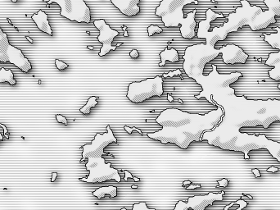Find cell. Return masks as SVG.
<instances>
[{"mask_svg":"<svg viewBox=\"0 0 280 210\" xmlns=\"http://www.w3.org/2000/svg\"><path fill=\"white\" fill-rule=\"evenodd\" d=\"M106 195H108L110 198H115L117 196V188L113 186H103L98 188L97 190L93 192V195L97 197V199H102L105 197Z\"/></svg>","mask_w":280,"mask_h":210,"instance_id":"cell-19","label":"cell"},{"mask_svg":"<svg viewBox=\"0 0 280 210\" xmlns=\"http://www.w3.org/2000/svg\"><path fill=\"white\" fill-rule=\"evenodd\" d=\"M133 210H155L152 209H148L145 202H142L139 204H136L133 206Z\"/></svg>","mask_w":280,"mask_h":210,"instance_id":"cell-23","label":"cell"},{"mask_svg":"<svg viewBox=\"0 0 280 210\" xmlns=\"http://www.w3.org/2000/svg\"><path fill=\"white\" fill-rule=\"evenodd\" d=\"M279 169L277 168H274V167H271V168H268V172H277Z\"/></svg>","mask_w":280,"mask_h":210,"instance_id":"cell-36","label":"cell"},{"mask_svg":"<svg viewBox=\"0 0 280 210\" xmlns=\"http://www.w3.org/2000/svg\"><path fill=\"white\" fill-rule=\"evenodd\" d=\"M8 82L11 86H15L17 81L14 79L13 72L11 70H6L3 67L0 69V83Z\"/></svg>","mask_w":280,"mask_h":210,"instance_id":"cell-20","label":"cell"},{"mask_svg":"<svg viewBox=\"0 0 280 210\" xmlns=\"http://www.w3.org/2000/svg\"><path fill=\"white\" fill-rule=\"evenodd\" d=\"M129 56L132 58H138L139 57V53L138 52L137 49H133L129 53Z\"/></svg>","mask_w":280,"mask_h":210,"instance_id":"cell-29","label":"cell"},{"mask_svg":"<svg viewBox=\"0 0 280 210\" xmlns=\"http://www.w3.org/2000/svg\"><path fill=\"white\" fill-rule=\"evenodd\" d=\"M133 181H136V182H138V181H140V179L137 178V177H133Z\"/></svg>","mask_w":280,"mask_h":210,"instance_id":"cell-38","label":"cell"},{"mask_svg":"<svg viewBox=\"0 0 280 210\" xmlns=\"http://www.w3.org/2000/svg\"><path fill=\"white\" fill-rule=\"evenodd\" d=\"M196 13H197V10H193V12L188 13L186 18H184V20L180 23L181 27L179 30H180L181 35L184 39L191 40L197 35L195 31V28L197 26V23L195 21Z\"/></svg>","mask_w":280,"mask_h":210,"instance_id":"cell-15","label":"cell"},{"mask_svg":"<svg viewBox=\"0 0 280 210\" xmlns=\"http://www.w3.org/2000/svg\"><path fill=\"white\" fill-rule=\"evenodd\" d=\"M131 188H133V189H137V188H138V186H133H133H131Z\"/></svg>","mask_w":280,"mask_h":210,"instance_id":"cell-41","label":"cell"},{"mask_svg":"<svg viewBox=\"0 0 280 210\" xmlns=\"http://www.w3.org/2000/svg\"><path fill=\"white\" fill-rule=\"evenodd\" d=\"M224 195L225 191H222L220 194L210 192L207 195L189 197L187 203L179 200L175 206V210H188L189 209L193 210H204L207 206L212 205L215 201L223 200Z\"/></svg>","mask_w":280,"mask_h":210,"instance_id":"cell-11","label":"cell"},{"mask_svg":"<svg viewBox=\"0 0 280 210\" xmlns=\"http://www.w3.org/2000/svg\"><path fill=\"white\" fill-rule=\"evenodd\" d=\"M202 186H201V185H193V184H190V186H188V187L186 188L187 190H193V189H196V188H201Z\"/></svg>","mask_w":280,"mask_h":210,"instance_id":"cell-32","label":"cell"},{"mask_svg":"<svg viewBox=\"0 0 280 210\" xmlns=\"http://www.w3.org/2000/svg\"><path fill=\"white\" fill-rule=\"evenodd\" d=\"M0 127H1L3 129V131H4L3 132H4V135H5V136H6V138H7V139H9V135H8V130H7L6 127H5L4 125H3V124H1V123H0Z\"/></svg>","mask_w":280,"mask_h":210,"instance_id":"cell-31","label":"cell"},{"mask_svg":"<svg viewBox=\"0 0 280 210\" xmlns=\"http://www.w3.org/2000/svg\"><path fill=\"white\" fill-rule=\"evenodd\" d=\"M234 204H240V207L238 208L237 210H241V209H244L245 207H247V205H248V203H247L246 201L243 200H239L234 202Z\"/></svg>","mask_w":280,"mask_h":210,"instance_id":"cell-26","label":"cell"},{"mask_svg":"<svg viewBox=\"0 0 280 210\" xmlns=\"http://www.w3.org/2000/svg\"><path fill=\"white\" fill-rule=\"evenodd\" d=\"M97 99H98L97 97H94V96L90 97L88 99V100L87 104L80 109V112L82 113L83 114H89L90 113V109L93 107H95L98 104Z\"/></svg>","mask_w":280,"mask_h":210,"instance_id":"cell-21","label":"cell"},{"mask_svg":"<svg viewBox=\"0 0 280 210\" xmlns=\"http://www.w3.org/2000/svg\"><path fill=\"white\" fill-rule=\"evenodd\" d=\"M124 36H128V34H127V32H125V33H124Z\"/></svg>","mask_w":280,"mask_h":210,"instance_id":"cell-44","label":"cell"},{"mask_svg":"<svg viewBox=\"0 0 280 210\" xmlns=\"http://www.w3.org/2000/svg\"><path fill=\"white\" fill-rule=\"evenodd\" d=\"M190 184H192V181H184V182H183V185H184V186H185L186 185H190Z\"/></svg>","mask_w":280,"mask_h":210,"instance_id":"cell-37","label":"cell"},{"mask_svg":"<svg viewBox=\"0 0 280 210\" xmlns=\"http://www.w3.org/2000/svg\"><path fill=\"white\" fill-rule=\"evenodd\" d=\"M57 172H53V173H52L51 182H53V181H55V180H56V178H57Z\"/></svg>","mask_w":280,"mask_h":210,"instance_id":"cell-35","label":"cell"},{"mask_svg":"<svg viewBox=\"0 0 280 210\" xmlns=\"http://www.w3.org/2000/svg\"><path fill=\"white\" fill-rule=\"evenodd\" d=\"M12 2H13V3H17V0H12Z\"/></svg>","mask_w":280,"mask_h":210,"instance_id":"cell-45","label":"cell"},{"mask_svg":"<svg viewBox=\"0 0 280 210\" xmlns=\"http://www.w3.org/2000/svg\"><path fill=\"white\" fill-rule=\"evenodd\" d=\"M193 3H199L197 0H162L155 15L161 17L165 27H177L184 18V7Z\"/></svg>","mask_w":280,"mask_h":210,"instance_id":"cell-5","label":"cell"},{"mask_svg":"<svg viewBox=\"0 0 280 210\" xmlns=\"http://www.w3.org/2000/svg\"><path fill=\"white\" fill-rule=\"evenodd\" d=\"M218 184H219V186H221V187H226L229 184V181L227 179H222V180H220L218 181Z\"/></svg>","mask_w":280,"mask_h":210,"instance_id":"cell-28","label":"cell"},{"mask_svg":"<svg viewBox=\"0 0 280 210\" xmlns=\"http://www.w3.org/2000/svg\"><path fill=\"white\" fill-rule=\"evenodd\" d=\"M93 25L100 32L99 35L97 37V40L102 44L100 53L98 55L100 57H103L106 54H107L111 50H115L117 46H112V41L114 40L115 37L119 35V32L115 30H112L109 26V25H107L105 21L102 19L94 21Z\"/></svg>","mask_w":280,"mask_h":210,"instance_id":"cell-12","label":"cell"},{"mask_svg":"<svg viewBox=\"0 0 280 210\" xmlns=\"http://www.w3.org/2000/svg\"><path fill=\"white\" fill-rule=\"evenodd\" d=\"M0 62L10 63L27 73L32 66L19 49L11 45L7 34L0 27Z\"/></svg>","mask_w":280,"mask_h":210,"instance_id":"cell-8","label":"cell"},{"mask_svg":"<svg viewBox=\"0 0 280 210\" xmlns=\"http://www.w3.org/2000/svg\"><path fill=\"white\" fill-rule=\"evenodd\" d=\"M222 54V59L224 63L227 65H234L236 63L245 64L249 58L248 54L244 52L242 48L235 45H227L220 49Z\"/></svg>","mask_w":280,"mask_h":210,"instance_id":"cell-13","label":"cell"},{"mask_svg":"<svg viewBox=\"0 0 280 210\" xmlns=\"http://www.w3.org/2000/svg\"><path fill=\"white\" fill-rule=\"evenodd\" d=\"M124 129L129 133V134H131L133 131H138L140 135H142V132L141 131V130H139V129H138V128H136V127H128V126H124Z\"/></svg>","mask_w":280,"mask_h":210,"instance_id":"cell-27","label":"cell"},{"mask_svg":"<svg viewBox=\"0 0 280 210\" xmlns=\"http://www.w3.org/2000/svg\"><path fill=\"white\" fill-rule=\"evenodd\" d=\"M220 54V49H216L214 47L206 44L188 46L183 56L184 59L183 67L185 73L188 77L193 78L197 82L200 83L203 77L205 66L215 59Z\"/></svg>","mask_w":280,"mask_h":210,"instance_id":"cell-3","label":"cell"},{"mask_svg":"<svg viewBox=\"0 0 280 210\" xmlns=\"http://www.w3.org/2000/svg\"><path fill=\"white\" fill-rule=\"evenodd\" d=\"M85 167L89 171V175L87 177L80 178V181L88 183H102L110 180L120 182L121 181L118 171L111 168V163H106L102 157H88Z\"/></svg>","mask_w":280,"mask_h":210,"instance_id":"cell-6","label":"cell"},{"mask_svg":"<svg viewBox=\"0 0 280 210\" xmlns=\"http://www.w3.org/2000/svg\"><path fill=\"white\" fill-rule=\"evenodd\" d=\"M160 57L161 60V62L159 63L160 67H163L166 61H169L170 63H176L179 61V53L175 49H171L169 50L166 48L165 50L160 53Z\"/></svg>","mask_w":280,"mask_h":210,"instance_id":"cell-18","label":"cell"},{"mask_svg":"<svg viewBox=\"0 0 280 210\" xmlns=\"http://www.w3.org/2000/svg\"><path fill=\"white\" fill-rule=\"evenodd\" d=\"M252 172L254 173L256 177H261V174L260 173V171L257 170V169H252Z\"/></svg>","mask_w":280,"mask_h":210,"instance_id":"cell-34","label":"cell"},{"mask_svg":"<svg viewBox=\"0 0 280 210\" xmlns=\"http://www.w3.org/2000/svg\"><path fill=\"white\" fill-rule=\"evenodd\" d=\"M32 20L35 22L37 27L41 31L47 33L49 35H53V31L49 25V21L48 19L47 15L44 11L39 10L36 14H34L32 17Z\"/></svg>","mask_w":280,"mask_h":210,"instance_id":"cell-16","label":"cell"},{"mask_svg":"<svg viewBox=\"0 0 280 210\" xmlns=\"http://www.w3.org/2000/svg\"><path fill=\"white\" fill-rule=\"evenodd\" d=\"M0 140H3V137L1 135V133H0Z\"/></svg>","mask_w":280,"mask_h":210,"instance_id":"cell-40","label":"cell"},{"mask_svg":"<svg viewBox=\"0 0 280 210\" xmlns=\"http://www.w3.org/2000/svg\"><path fill=\"white\" fill-rule=\"evenodd\" d=\"M163 32V30L161 29L160 26H150L147 27V33H148V36H152L153 34L155 33H157V34H160V33H162Z\"/></svg>","mask_w":280,"mask_h":210,"instance_id":"cell-22","label":"cell"},{"mask_svg":"<svg viewBox=\"0 0 280 210\" xmlns=\"http://www.w3.org/2000/svg\"><path fill=\"white\" fill-rule=\"evenodd\" d=\"M221 115L219 108L205 115L189 113L178 108H167L156 119L162 129L148 133L147 136L162 144L171 143L186 150L192 142H202V135L219 122Z\"/></svg>","mask_w":280,"mask_h":210,"instance_id":"cell-1","label":"cell"},{"mask_svg":"<svg viewBox=\"0 0 280 210\" xmlns=\"http://www.w3.org/2000/svg\"><path fill=\"white\" fill-rule=\"evenodd\" d=\"M55 64H56L57 68L58 69V70H61V71H62V70H64V69L68 67V64L65 63H63L62 61H60V60L58 59L55 60Z\"/></svg>","mask_w":280,"mask_h":210,"instance_id":"cell-24","label":"cell"},{"mask_svg":"<svg viewBox=\"0 0 280 210\" xmlns=\"http://www.w3.org/2000/svg\"><path fill=\"white\" fill-rule=\"evenodd\" d=\"M264 2L268 7L267 11H263L261 7L252 6L248 0H240L242 7L237 8L234 13L227 17L228 22L220 27H214L211 32L198 31L197 35L200 39H206V45L215 48L216 43L225 40L229 33L237 32L246 25L254 31L265 29L270 24L276 23L275 17H280V0H264Z\"/></svg>","mask_w":280,"mask_h":210,"instance_id":"cell-2","label":"cell"},{"mask_svg":"<svg viewBox=\"0 0 280 210\" xmlns=\"http://www.w3.org/2000/svg\"><path fill=\"white\" fill-rule=\"evenodd\" d=\"M274 30L277 31V33H273L270 35L263 33L262 35L265 36V41H266L273 48L278 49L279 50V52L278 53L270 54L268 59L265 62V64L268 66L274 67V68L269 72L270 77L274 81H280V27L277 26L274 28Z\"/></svg>","mask_w":280,"mask_h":210,"instance_id":"cell-10","label":"cell"},{"mask_svg":"<svg viewBox=\"0 0 280 210\" xmlns=\"http://www.w3.org/2000/svg\"><path fill=\"white\" fill-rule=\"evenodd\" d=\"M56 3L61 8L60 15L70 21L90 23L91 13L89 7L84 0H49L48 5Z\"/></svg>","mask_w":280,"mask_h":210,"instance_id":"cell-7","label":"cell"},{"mask_svg":"<svg viewBox=\"0 0 280 210\" xmlns=\"http://www.w3.org/2000/svg\"><path fill=\"white\" fill-rule=\"evenodd\" d=\"M56 119H57V121L59 123L64 124L65 126H67V125H68V121H67V119L65 117H63L62 115H60V114L56 115Z\"/></svg>","mask_w":280,"mask_h":210,"instance_id":"cell-25","label":"cell"},{"mask_svg":"<svg viewBox=\"0 0 280 210\" xmlns=\"http://www.w3.org/2000/svg\"><path fill=\"white\" fill-rule=\"evenodd\" d=\"M88 48L89 49H91V50H93V47H91V46H88Z\"/></svg>","mask_w":280,"mask_h":210,"instance_id":"cell-42","label":"cell"},{"mask_svg":"<svg viewBox=\"0 0 280 210\" xmlns=\"http://www.w3.org/2000/svg\"><path fill=\"white\" fill-rule=\"evenodd\" d=\"M111 2L121 13L127 17L136 16L140 12L138 7L140 0H111Z\"/></svg>","mask_w":280,"mask_h":210,"instance_id":"cell-14","label":"cell"},{"mask_svg":"<svg viewBox=\"0 0 280 210\" xmlns=\"http://www.w3.org/2000/svg\"><path fill=\"white\" fill-rule=\"evenodd\" d=\"M168 98H169V100H170V101L173 100V99H172V98H171L170 96H168Z\"/></svg>","mask_w":280,"mask_h":210,"instance_id":"cell-43","label":"cell"},{"mask_svg":"<svg viewBox=\"0 0 280 210\" xmlns=\"http://www.w3.org/2000/svg\"><path fill=\"white\" fill-rule=\"evenodd\" d=\"M26 39H27L28 40H29V41L30 42V43H33V40H31V39H30V37H28V36H27V37H26Z\"/></svg>","mask_w":280,"mask_h":210,"instance_id":"cell-39","label":"cell"},{"mask_svg":"<svg viewBox=\"0 0 280 210\" xmlns=\"http://www.w3.org/2000/svg\"><path fill=\"white\" fill-rule=\"evenodd\" d=\"M163 78L156 76L140 82H132L128 86L127 98L135 104L142 103L154 96L163 95Z\"/></svg>","mask_w":280,"mask_h":210,"instance_id":"cell-4","label":"cell"},{"mask_svg":"<svg viewBox=\"0 0 280 210\" xmlns=\"http://www.w3.org/2000/svg\"><path fill=\"white\" fill-rule=\"evenodd\" d=\"M124 181H127L128 180V178H132L133 179V175L132 174L130 173L129 171H125V170H124Z\"/></svg>","mask_w":280,"mask_h":210,"instance_id":"cell-30","label":"cell"},{"mask_svg":"<svg viewBox=\"0 0 280 210\" xmlns=\"http://www.w3.org/2000/svg\"><path fill=\"white\" fill-rule=\"evenodd\" d=\"M106 131L107 132L102 135L97 133L91 144L83 145L82 159L80 160V162L84 161V159L88 157H102V155H106V154L104 152L105 147L111 143L118 144V140L114 136L110 126L106 127Z\"/></svg>","mask_w":280,"mask_h":210,"instance_id":"cell-9","label":"cell"},{"mask_svg":"<svg viewBox=\"0 0 280 210\" xmlns=\"http://www.w3.org/2000/svg\"><path fill=\"white\" fill-rule=\"evenodd\" d=\"M275 121H280V118L278 116H271L269 118H265L260 119H252V120H249V121H245L243 122L240 124V127H256L258 125H262L265 128H268L270 127L273 122Z\"/></svg>","mask_w":280,"mask_h":210,"instance_id":"cell-17","label":"cell"},{"mask_svg":"<svg viewBox=\"0 0 280 210\" xmlns=\"http://www.w3.org/2000/svg\"><path fill=\"white\" fill-rule=\"evenodd\" d=\"M248 198H249V199H251V200L252 199V197L251 196V195H248Z\"/></svg>","mask_w":280,"mask_h":210,"instance_id":"cell-46","label":"cell"},{"mask_svg":"<svg viewBox=\"0 0 280 210\" xmlns=\"http://www.w3.org/2000/svg\"><path fill=\"white\" fill-rule=\"evenodd\" d=\"M174 72H171L169 74H165V75H164V77H166V76H174V75H179V74L180 75V74H181V72H180L179 70L177 71L176 73H174Z\"/></svg>","mask_w":280,"mask_h":210,"instance_id":"cell-33","label":"cell"}]
</instances>
